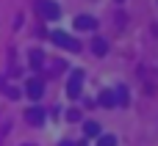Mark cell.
<instances>
[{
    "mask_svg": "<svg viewBox=\"0 0 158 146\" xmlns=\"http://www.w3.org/2000/svg\"><path fill=\"white\" fill-rule=\"evenodd\" d=\"M50 41H56L58 47H64V50H72V52H78L81 50V41L78 39H72L69 33H64V30H53L50 33Z\"/></svg>",
    "mask_w": 158,
    "mask_h": 146,
    "instance_id": "cell-1",
    "label": "cell"
},
{
    "mask_svg": "<svg viewBox=\"0 0 158 146\" xmlns=\"http://www.w3.org/2000/svg\"><path fill=\"white\" fill-rule=\"evenodd\" d=\"M36 11L42 14V19H58L61 17V8L53 0H36Z\"/></svg>",
    "mask_w": 158,
    "mask_h": 146,
    "instance_id": "cell-2",
    "label": "cell"
},
{
    "mask_svg": "<svg viewBox=\"0 0 158 146\" xmlns=\"http://www.w3.org/2000/svg\"><path fill=\"white\" fill-rule=\"evenodd\" d=\"M81 86H83V72L75 69L72 77H69V83H67V94H69L72 99H78V97H81Z\"/></svg>",
    "mask_w": 158,
    "mask_h": 146,
    "instance_id": "cell-3",
    "label": "cell"
},
{
    "mask_svg": "<svg viewBox=\"0 0 158 146\" xmlns=\"http://www.w3.org/2000/svg\"><path fill=\"white\" fill-rule=\"evenodd\" d=\"M25 94H28L31 99H39V97L44 94V83H42L39 77H33V80H28V86H25Z\"/></svg>",
    "mask_w": 158,
    "mask_h": 146,
    "instance_id": "cell-4",
    "label": "cell"
},
{
    "mask_svg": "<svg viewBox=\"0 0 158 146\" xmlns=\"http://www.w3.org/2000/svg\"><path fill=\"white\" fill-rule=\"evenodd\" d=\"M75 28H78V30H94V28H97V19L89 17V14H81V17L75 19Z\"/></svg>",
    "mask_w": 158,
    "mask_h": 146,
    "instance_id": "cell-5",
    "label": "cell"
},
{
    "mask_svg": "<svg viewBox=\"0 0 158 146\" xmlns=\"http://www.w3.org/2000/svg\"><path fill=\"white\" fill-rule=\"evenodd\" d=\"M25 119H28V124L39 127V124L44 121V110H42V108H28V110H25Z\"/></svg>",
    "mask_w": 158,
    "mask_h": 146,
    "instance_id": "cell-6",
    "label": "cell"
},
{
    "mask_svg": "<svg viewBox=\"0 0 158 146\" xmlns=\"http://www.w3.org/2000/svg\"><path fill=\"white\" fill-rule=\"evenodd\" d=\"M114 99H117L119 108H125V105H128V86H117V88H114Z\"/></svg>",
    "mask_w": 158,
    "mask_h": 146,
    "instance_id": "cell-7",
    "label": "cell"
},
{
    "mask_svg": "<svg viewBox=\"0 0 158 146\" xmlns=\"http://www.w3.org/2000/svg\"><path fill=\"white\" fill-rule=\"evenodd\" d=\"M92 52H94V55H106V52H108V41H106V39H94V41H92Z\"/></svg>",
    "mask_w": 158,
    "mask_h": 146,
    "instance_id": "cell-8",
    "label": "cell"
},
{
    "mask_svg": "<svg viewBox=\"0 0 158 146\" xmlns=\"http://www.w3.org/2000/svg\"><path fill=\"white\" fill-rule=\"evenodd\" d=\"M42 63H44V55L39 52V50H31V69H42Z\"/></svg>",
    "mask_w": 158,
    "mask_h": 146,
    "instance_id": "cell-9",
    "label": "cell"
},
{
    "mask_svg": "<svg viewBox=\"0 0 158 146\" xmlns=\"http://www.w3.org/2000/svg\"><path fill=\"white\" fill-rule=\"evenodd\" d=\"M97 102H100V105H106V108H117V99H114V91H103Z\"/></svg>",
    "mask_w": 158,
    "mask_h": 146,
    "instance_id": "cell-10",
    "label": "cell"
},
{
    "mask_svg": "<svg viewBox=\"0 0 158 146\" xmlns=\"http://www.w3.org/2000/svg\"><path fill=\"white\" fill-rule=\"evenodd\" d=\"M83 133H86V138H97L100 135V124L97 121H86L83 124Z\"/></svg>",
    "mask_w": 158,
    "mask_h": 146,
    "instance_id": "cell-11",
    "label": "cell"
},
{
    "mask_svg": "<svg viewBox=\"0 0 158 146\" xmlns=\"http://www.w3.org/2000/svg\"><path fill=\"white\" fill-rule=\"evenodd\" d=\"M97 146H117V138L114 135H100L97 138Z\"/></svg>",
    "mask_w": 158,
    "mask_h": 146,
    "instance_id": "cell-12",
    "label": "cell"
},
{
    "mask_svg": "<svg viewBox=\"0 0 158 146\" xmlns=\"http://www.w3.org/2000/svg\"><path fill=\"white\" fill-rule=\"evenodd\" d=\"M3 91H6V94H8V99H19V97H22V91H19V88H17V86H6V88H3Z\"/></svg>",
    "mask_w": 158,
    "mask_h": 146,
    "instance_id": "cell-13",
    "label": "cell"
},
{
    "mask_svg": "<svg viewBox=\"0 0 158 146\" xmlns=\"http://www.w3.org/2000/svg\"><path fill=\"white\" fill-rule=\"evenodd\" d=\"M67 119H69V121H81V110H69Z\"/></svg>",
    "mask_w": 158,
    "mask_h": 146,
    "instance_id": "cell-14",
    "label": "cell"
},
{
    "mask_svg": "<svg viewBox=\"0 0 158 146\" xmlns=\"http://www.w3.org/2000/svg\"><path fill=\"white\" fill-rule=\"evenodd\" d=\"M61 69H64V63H61V61H53V69H50V72L56 75V72H61Z\"/></svg>",
    "mask_w": 158,
    "mask_h": 146,
    "instance_id": "cell-15",
    "label": "cell"
},
{
    "mask_svg": "<svg viewBox=\"0 0 158 146\" xmlns=\"http://www.w3.org/2000/svg\"><path fill=\"white\" fill-rule=\"evenodd\" d=\"M25 146H33V144H25Z\"/></svg>",
    "mask_w": 158,
    "mask_h": 146,
    "instance_id": "cell-16",
    "label": "cell"
},
{
    "mask_svg": "<svg viewBox=\"0 0 158 146\" xmlns=\"http://www.w3.org/2000/svg\"><path fill=\"white\" fill-rule=\"evenodd\" d=\"M117 3H122V0H117Z\"/></svg>",
    "mask_w": 158,
    "mask_h": 146,
    "instance_id": "cell-17",
    "label": "cell"
}]
</instances>
